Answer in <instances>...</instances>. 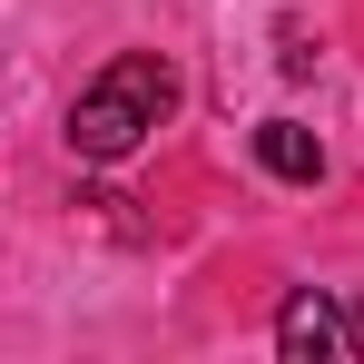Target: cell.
<instances>
[{
	"label": "cell",
	"instance_id": "cell-1",
	"mask_svg": "<svg viewBox=\"0 0 364 364\" xmlns=\"http://www.w3.org/2000/svg\"><path fill=\"white\" fill-rule=\"evenodd\" d=\"M168 109H178V69L158 60V50H128V60H109L89 89H79V109H69V148L109 168V158H128Z\"/></svg>",
	"mask_w": 364,
	"mask_h": 364
},
{
	"label": "cell",
	"instance_id": "cell-2",
	"mask_svg": "<svg viewBox=\"0 0 364 364\" xmlns=\"http://www.w3.org/2000/svg\"><path fill=\"white\" fill-rule=\"evenodd\" d=\"M276 355L286 364H325V355H355V335H345V315L315 296V286H296V296L276 305Z\"/></svg>",
	"mask_w": 364,
	"mask_h": 364
},
{
	"label": "cell",
	"instance_id": "cell-3",
	"mask_svg": "<svg viewBox=\"0 0 364 364\" xmlns=\"http://www.w3.org/2000/svg\"><path fill=\"white\" fill-rule=\"evenodd\" d=\"M256 158H266V178H286V187H315V178H325V148H315V128H296V119H266V128H256Z\"/></svg>",
	"mask_w": 364,
	"mask_h": 364
},
{
	"label": "cell",
	"instance_id": "cell-4",
	"mask_svg": "<svg viewBox=\"0 0 364 364\" xmlns=\"http://www.w3.org/2000/svg\"><path fill=\"white\" fill-rule=\"evenodd\" d=\"M345 335H355V355H364V296H355V305H345Z\"/></svg>",
	"mask_w": 364,
	"mask_h": 364
}]
</instances>
